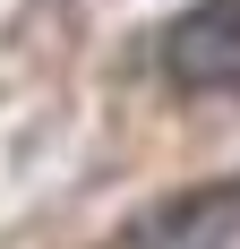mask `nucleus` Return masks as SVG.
Returning a JSON list of instances; mask_svg holds the SVG:
<instances>
[{
	"label": "nucleus",
	"instance_id": "1",
	"mask_svg": "<svg viewBox=\"0 0 240 249\" xmlns=\"http://www.w3.org/2000/svg\"><path fill=\"white\" fill-rule=\"evenodd\" d=\"M163 77L180 95H240V0H197L163 26Z\"/></svg>",
	"mask_w": 240,
	"mask_h": 249
},
{
	"label": "nucleus",
	"instance_id": "2",
	"mask_svg": "<svg viewBox=\"0 0 240 249\" xmlns=\"http://www.w3.org/2000/svg\"><path fill=\"white\" fill-rule=\"evenodd\" d=\"M240 232V180H215V189H180L154 215L120 232V249H232Z\"/></svg>",
	"mask_w": 240,
	"mask_h": 249
}]
</instances>
